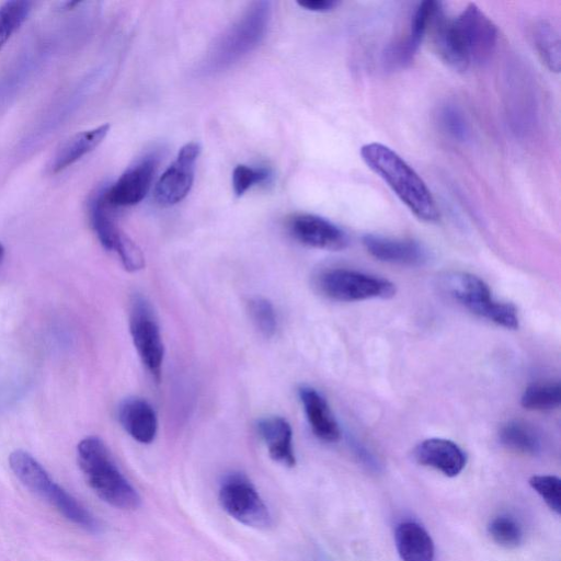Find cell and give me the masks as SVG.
<instances>
[{"label":"cell","mask_w":561,"mask_h":561,"mask_svg":"<svg viewBox=\"0 0 561 561\" xmlns=\"http://www.w3.org/2000/svg\"><path fill=\"white\" fill-rule=\"evenodd\" d=\"M360 156L415 217L426 222L438 220L439 211L430 188L397 152L382 144L370 142L360 148Z\"/></svg>","instance_id":"obj_1"},{"label":"cell","mask_w":561,"mask_h":561,"mask_svg":"<svg viewBox=\"0 0 561 561\" xmlns=\"http://www.w3.org/2000/svg\"><path fill=\"white\" fill-rule=\"evenodd\" d=\"M77 458L88 484L102 501L126 511L140 506L139 493L121 472L101 438H83L78 444Z\"/></svg>","instance_id":"obj_2"},{"label":"cell","mask_w":561,"mask_h":561,"mask_svg":"<svg viewBox=\"0 0 561 561\" xmlns=\"http://www.w3.org/2000/svg\"><path fill=\"white\" fill-rule=\"evenodd\" d=\"M272 15L270 1H254L216 39L203 60L202 70L206 75L220 72L249 53L263 41Z\"/></svg>","instance_id":"obj_3"},{"label":"cell","mask_w":561,"mask_h":561,"mask_svg":"<svg viewBox=\"0 0 561 561\" xmlns=\"http://www.w3.org/2000/svg\"><path fill=\"white\" fill-rule=\"evenodd\" d=\"M442 286L450 297L471 312L510 330L518 328L516 308L510 302L493 299L489 286L480 277L454 272L443 278Z\"/></svg>","instance_id":"obj_4"},{"label":"cell","mask_w":561,"mask_h":561,"mask_svg":"<svg viewBox=\"0 0 561 561\" xmlns=\"http://www.w3.org/2000/svg\"><path fill=\"white\" fill-rule=\"evenodd\" d=\"M218 499L222 510L245 526L266 529L273 523L264 500L242 472H230L222 478Z\"/></svg>","instance_id":"obj_5"},{"label":"cell","mask_w":561,"mask_h":561,"mask_svg":"<svg viewBox=\"0 0 561 561\" xmlns=\"http://www.w3.org/2000/svg\"><path fill=\"white\" fill-rule=\"evenodd\" d=\"M317 287L325 297L344 302L388 299L396 295V286L390 280L347 268H332L321 273Z\"/></svg>","instance_id":"obj_6"},{"label":"cell","mask_w":561,"mask_h":561,"mask_svg":"<svg viewBox=\"0 0 561 561\" xmlns=\"http://www.w3.org/2000/svg\"><path fill=\"white\" fill-rule=\"evenodd\" d=\"M104 192L105 186L99 188L90 198L89 216L92 228L103 248L114 251L127 271L141 270L145 265L142 252L115 225Z\"/></svg>","instance_id":"obj_7"},{"label":"cell","mask_w":561,"mask_h":561,"mask_svg":"<svg viewBox=\"0 0 561 561\" xmlns=\"http://www.w3.org/2000/svg\"><path fill=\"white\" fill-rule=\"evenodd\" d=\"M129 331L142 364L156 379H159L164 347L152 309L142 297H135L133 300Z\"/></svg>","instance_id":"obj_8"},{"label":"cell","mask_w":561,"mask_h":561,"mask_svg":"<svg viewBox=\"0 0 561 561\" xmlns=\"http://www.w3.org/2000/svg\"><path fill=\"white\" fill-rule=\"evenodd\" d=\"M454 23L470 64L488 61L497 44V28L492 20L474 3H469Z\"/></svg>","instance_id":"obj_9"},{"label":"cell","mask_w":561,"mask_h":561,"mask_svg":"<svg viewBox=\"0 0 561 561\" xmlns=\"http://www.w3.org/2000/svg\"><path fill=\"white\" fill-rule=\"evenodd\" d=\"M199 153L201 146L195 141L185 144L179 150L154 185L153 196L159 205L172 206L187 196L194 183Z\"/></svg>","instance_id":"obj_10"},{"label":"cell","mask_w":561,"mask_h":561,"mask_svg":"<svg viewBox=\"0 0 561 561\" xmlns=\"http://www.w3.org/2000/svg\"><path fill=\"white\" fill-rule=\"evenodd\" d=\"M440 5V2L433 0L422 1L417 4L411 18L408 32L389 44L383 51L382 64L387 70H399L408 67L413 61Z\"/></svg>","instance_id":"obj_11"},{"label":"cell","mask_w":561,"mask_h":561,"mask_svg":"<svg viewBox=\"0 0 561 561\" xmlns=\"http://www.w3.org/2000/svg\"><path fill=\"white\" fill-rule=\"evenodd\" d=\"M158 157L148 154L129 167L111 186H105L104 197L111 208L128 207L140 203L151 188Z\"/></svg>","instance_id":"obj_12"},{"label":"cell","mask_w":561,"mask_h":561,"mask_svg":"<svg viewBox=\"0 0 561 561\" xmlns=\"http://www.w3.org/2000/svg\"><path fill=\"white\" fill-rule=\"evenodd\" d=\"M290 234L300 243L330 251L347 247V234L332 221L312 214H298L288 222Z\"/></svg>","instance_id":"obj_13"},{"label":"cell","mask_w":561,"mask_h":561,"mask_svg":"<svg viewBox=\"0 0 561 561\" xmlns=\"http://www.w3.org/2000/svg\"><path fill=\"white\" fill-rule=\"evenodd\" d=\"M367 252L376 260L416 266L428 260V251L420 242L412 239H398L380 234H365L362 239Z\"/></svg>","instance_id":"obj_14"},{"label":"cell","mask_w":561,"mask_h":561,"mask_svg":"<svg viewBox=\"0 0 561 561\" xmlns=\"http://www.w3.org/2000/svg\"><path fill=\"white\" fill-rule=\"evenodd\" d=\"M415 460L440 471L446 477H456L465 468L466 453L453 440L446 438H427L414 449Z\"/></svg>","instance_id":"obj_15"},{"label":"cell","mask_w":561,"mask_h":561,"mask_svg":"<svg viewBox=\"0 0 561 561\" xmlns=\"http://www.w3.org/2000/svg\"><path fill=\"white\" fill-rule=\"evenodd\" d=\"M428 32L432 34L433 46L440 60L456 71H466L470 61L462 48L454 19L445 15L442 5L435 13Z\"/></svg>","instance_id":"obj_16"},{"label":"cell","mask_w":561,"mask_h":561,"mask_svg":"<svg viewBox=\"0 0 561 561\" xmlns=\"http://www.w3.org/2000/svg\"><path fill=\"white\" fill-rule=\"evenodd\" d=\"M299 399L313 434L321 440L334 443L340 439V426L327 400L314 388L304 386Z\"/></svg>","instance_id":"obj_17"},{"label":"cell","mask_w":561,"mask_h":561,"mask_svg":"<svg viewBox=\"0 0 561 561\" xmlns=\"http://www.w3.org/2000/svg\"><path fill=\"white\" fill-rule=\"evenodd\" d=\"M118 420L123 428L141 444L151 443L158 430L157 414L146 400L128 398L118 408Z\"/></svg>","instance_id":"obj_18"},{"label":"cell","mask_w":561,"mask_h":561,"mask_svg":"<svg viewBox=\"0 0 561 561\" xmlns=\"http://www.w3.org/2000/svg\"><path fill=\"white\" fill-rule=\"evenodd\" d=\"M259 434L265 443L270 457L285 466L294 467L296 456L290 424L282 416H268L257 423Z\"/></svg>","instance_id":"obj_19"},{"label":"cell","mask_w":561,"mask_h":561,"mask_svg":"<svg viewBox=\"0 0 561 561\" xmlns=\"http://www.w3.org/2000/svg\"><path fill=\"white\" fill-rule=\"evenodd\" d=\"M394 540L402 561H434L435 546L428 531L417 522L397 525Z\"/></svg>","instance_id":"obj_20"},{"label":"cell","mask_w":561,"mask_h":561,"mask_svg":"<svg viewBox=\"0 0 561 561\" xmlns=\"http://www.w3.org/2000/svg\"><path fill=\"white\" fill-rule=\"evenodd\" d=\"M108 130L110 125L103 124L71 136L55 153L50 163L51 172L57 173L67 169L94 150L106 137Z\"/></svg>","instance_id":"obj_21"},{"label":"cell","mask_w":561,"mask_h":561,"mask_svg":"<svg viewBox=\"0 0 561 561\" xmlns=\"http://www.w3.org/2000/svg\"><path fill=\"white\" fill-rule=\"evenodd\" d=\"M9 465L28 490L43 499L46 497L55 481L31 454L21 449L14 450L9 456Z\"/></svg>","instance_id":"obj_22"},{"label":"cell","mask_w":561,"mask_h":561,"mask_svg":"<svg viewBox=\"0 0 561 561\" xmlns=\"http://www.w3.org/2000/svg\"><path fill=\"white\" fill-rule=\"evenodd\" d=\"M45 499L60 514L77 526L91 533H98L100 530L98 519L69 492L56 482Z\"/></svg>","instance_id":"obj_23"},{"label":"cell","mask_w":561,"mask_h":561,"mask_svg":"<svg viewBox=\"0 0 561 561\" xmlns=\"http://www.w3.org/2000/svg\"><path fill=\"white\" fill-rule=\"evenodd\" d=\"M500 442L510 450L536 455L541 448L539 435L534 427L522 421H510L499 433Z\"/></svg>","instance_id":"obj_24"},{"label":"cell","mask_w":561,"mask_h":561,"mask_svg":"<svg viewBox=\"0 0 561 561\" xmlns=\"http://www.w3.org/2000/svg\"><path fill=\"white\" fill-rule=\"evenodd\" d=\"M533 41L536 51L552 72L560 70V36L556 27L546 20L538 21L533 27Z\"/></svg>","instance_id":"obj_25"},{"label":"cell","mask_w":561,"mask_h":561,"mask_svg":"<svg viewBox=\"0 0 561 561\" xmlns=\"http://www.w3.org/2000/svg\"><path fill=\"white\" fill-rule=\"evenodd\" d=\"M561 386L558 381H539L529 385L523 392L520 403L531 411H547L559 408Z\"/></svg>","instance_id":"obj_26"},{"label":"cell","mask_w":561,"mask_h":561,"mask_svg":"<svg viewBox=\"0 0 561 561\" xmlns=\"http://www.w3.org/2000/svg\"><path fill=\"white\" fill-rule=\"evenodd\" d=\"M31 10L32 2L23 0L5 1L0 5V50L24 23Z\"/></svg>","instance_id":"obj_27"},{"label":"cell","mask_w":561,"mask_h":561,"mask_svg":"<svg viewBox=\"0 0 561 561\" xmlns=\"http://www.w3.org/2000/svg\"><path fill=\"white\" fill-rule=\"evenodd\" d=\"M488 533L494 542L504 548H516L524 538L518 520L507 514L494 516L488 524Z\"/></svg>","instance_id":"obj_28"},{"label":"cell","mask_w":561,"mask_h":561,"mask_svg":"<svg viewBox=\"0 0 561 561\" xmlns=\"http://www.w3.org/2000/svg\"><path fill=\"white\" fill-rule=\"evenodd\" d=\"M248 311L256 330L265 337H271L277 329V316L273 304L263 297L249 301Z\"/></svg>","instance_id":"obj_29"},{"label":"cell","mask_w":561,"mask_h":561,"mask_svg":"<svg viewBox=\"0 0 561 561\" xmlns=\"http://www.w3.org/2000/svg\"><path fill=\"white\" fill-rule=\"evenodd\" d=\"M438 125L442 130L457 141H465L469 137V124L462 111L455 104L443 105L437 113Z\"/></svg>","instance_id":"obj_30"},{"label":"cell","mask_w":561,"mask_h":561,"mask_svg":"<svg viewBox=\"0 0 561 561\" xmlns=\"http://www.w3.org/2000/svg\"><path fill=\"white\" fill-rule=\"evenodd\" d=\"M271 179L270 169L238 164L232 171V190L237 197H241L252 186L270 182Z\"/></svg>","instance_id":"obj_31"},{"label":"cell","mask_w":561,"mask_h":561,"mask_svg":"<svg viewBox=\"0 0 561 561\" xmlns=\"http://www.w3.org/2000/svg\"><path fill=\"white\" fill-rule=\"evenodd\" d=\"M529 484L559 515L561 512V480L552 474H537L529 479Z\"/></svg>","instance_id":"obj_32"},{"label":"cell","mask_w":561,"mask_h":561,"mask_svg":"<svg viewBox=\"0 0 561 561\" xmlns=\"http://www.w3.org/2000/svg\"><path fill=\"white\" fill-rule=\"evenodd\" d=\"M336 0H298L297 4L312 12H328L339 5Z\"/></svg>","instance_id":"obj_33"},{"label":"cell","mask_w":561,"mask_h":561,"mask_svg":"<svg viewBox=\"0 0 561 561\" xmlns=\"http://www.w3.org/2000/svg\"><path fill=\"white\" fill-rule=\"evenodd\" d=\"M4 257V248L2 247V244H0V263L2 262Z\"/></svg>","instance_id":"obj_34"}]
</instances>
